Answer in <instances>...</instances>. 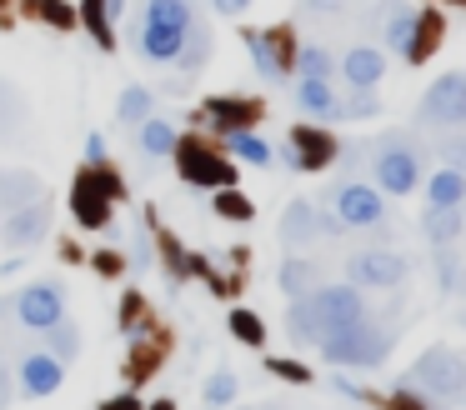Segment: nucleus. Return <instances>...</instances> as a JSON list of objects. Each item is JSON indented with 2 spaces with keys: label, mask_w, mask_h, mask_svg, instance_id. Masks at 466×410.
<instances>
[{
  "label": "nucleus",
  "mask_w": 466,
  "mask_h": 410,
  "mask_svg": "<svg viewBox=\"0 0 466 410\" xmlns=\"http://www.w3.org/2000/svg\"><path fill=\"white\" fill-rule=\"evenodd\" d=\"M291 75H316V80H336V55L326 45H301L291 55Z\"/></svg>",
  "instance_id": "32"
},
{
  "label": "nucleus",
  "mask_w": 466,
  "mask_h": 410,
  "mask_svg": "<svg viewBox=\"0 0 466 410\" xmlns=\"http://www.w3.org/2000/svg\"><path fill=\"white\" fill-rule=\"evenodd\" d=\"M236 370L231 365H216L211 375H206V385H201V405H231L236 400Z\"/></svg>",
  "instance_id": "34"
},
{
  "label": "nucleus",
  "mask_w": 466,
  "mask_h": 410,
  "mask_svg": "<svg viewBox=\"0 0 466 410\" xmlns=\"http://www.w3.org/2000/svg\"><path fill=\"white\" fill-rule=\"evenodd\" d=\"M61 380H66V360H56L51 350H25L21 365H15V385H21L25 395H35V400L56 395Z\"/></svg>",
  "instance_id": "17"
},
{
  "label": "nucleus",
  "mask_w": 466,
  "mask_h": 410,
  "mask_svg": "<svg viewBox=\"0 0 466 410\" xmlns=\"http://www.w3.org/2000/svg\"><path fill=\"white\" fill-rule=\"evenodd\" d=\"M461 325H466V315H461Z\"/></svg>",
  "instance_id": "54"
},
{
  "label": "nucleus",
  "mask_w": 466,
  "mask_h": 410,
  "mask_svg": "<svg viewBox=\"0 0 466 410\" xmlns=\"http://www.w3.org/2000/svg\"><path fill=\"white\" fill-rule=\"evenodd\" d=\"M386 45L406 60V65H421L426 45L441 40V15L436 10H411L406 0H386V25H381Z\"/></svg>",
  "instance_id": "7"
},
{
  "label": "nucleus",
  "mask_w": 466,
  "mask_h": 410,
  "mask_svg": "<svg viewBox=\"0 0 466 410\" xmlns=\"http://www.w3.org/2000/svg\"><path fill=\"white\" fill-rule=\"evenodd\" d=\"M156 265V235H151V220H136L131 225V270L141 275V270H151Z\"/></svg>",
  "instance_id": "36"
},
{
  "label": "nucleus",
  "mask_w": 466,
  "mask_h": 410,
  "mask_svg": "<svg viewBox=\"0 0 466 410\" xmlns=\"http://www.w3.org/2000/svg\"><path fill=\"white\" fill-rule=\"evenodd\" d=\"M0 315H11L25 330H46L66 315V290L56 280H35V285L15 290L11 300H0Z\"/></svg>",
  "instance_id": "10"
},
{
  "label": "nucleus",
  "mask_w": 466,
  "mask_h": 410,
  "mask_svg": "<svg viewBox=\"0 0 466 410\" xmlns=\"http://www.w3.org/2000/svg\"><path fill=\"white\" fill-rule=\"evenodd\" d=\"M371 185L381 190V195H411L416 185H421V145H416L406 130H386L381 140L371 145Z\"/></svg>",
  "instance_id": "4"
},
{
  "label": "nucleus",
  "mask_w": 466,
  "mask_h": 410,
  "mask_svg": "<svg viewBox=\"0 0 466 410\" xmlns=\"http://www.w3.org/2000/svg\"><path fill=\"white\" fill-rule=\"evenodd\" d=\"M166 360V340H151V345L131 350V360H126V380L131 385H141V380H151V370Z\"/></svg>",
  "instance_id": "35"
},
{
  "label": "nucleus",
  "mask_w": 466,
  "mask_h": 410,
  "mask_svg": "<svg viewBox=\"0 0 466 410\" xmlns=\"http://www.w3.org/2000/svg\"><path fill=\"white\" fill-rule=\"evenodd\" d=\"M41 195H46V185H41V175H35V170L0 165V215H5V210L31 205V200H41Z\"/></svg>",
  "instance_id": "20"
},
{
  "label": "nucleus",
  "mask_w": 466,
  "mask_h": 410,
  "mask_svg": "<svg viewBox=\"0 0 466 410\" xmlns=\"http://www.w3.org/2000/svg\"><path fill=\"white\" fill-rule=\"evenodd\" d=\"M106 15H111V20H126V0H106Z\"/></svg>",
  "instance_id": "51"
},
{
  "label": "nucleus",
  "mask_w": 466,
  "mask_h": 410,
  "mask_svg": "<svg viewBox=\"0 0 466 410\" xmlns=\"http://www.w3.org/2000/svg\"><path fill=\"white\" fill-rule=\"evenodd\" d=\"M331 390H336V395H346V400H361V405H371V390H366V385H356V380H346V375H331Z\"/></svg>",
  "instance_id": "45"
},
{
  "label": "nucleus",
  "mask_w": 466,
  "mask_h": 410,
  "mask_svg": "<svg viewBox=\"0 0 466 410\" xmlns=\"http://www.w3.org/2000/svg\"><path fill=\"white\" fill-rule=\"evenodd\" d=\"M266 370H271V375H281V380H291V385H306V380H311V370H306L301 360H281V355L266 360Z\"/></svg>",
  "instance_id": "42"
},
{
  "label": "nucleus",
  "mask_w": 466,
  "mask_h": 410,
  "mask_svg": "<svg viewBox=\"0 0 466 410\" xmlns=\"http://www.w3.org/2000/svg\"><path fill=\"white\" fill-rule=\"evenodd\" d=\"M211 210H216L221 220H251V215H256V210H251V200H246L236 185H221V190H211Z\"/></svg>",
  "instance_id": "38"
},
{
  "label": "nucleus",
  "mask_w": 466,
  "mask_h": 410,
  "mask_svg": "<svg viewBox=\"0 0 466 410\" xmlns=\"http://www.w3.org/2000/svg\"><path fill=\"white\" fill-rule=\"evenodd\" d=\"M121 195H126V185H121V175L111 170V160L86 165L81 175H76V185H71V215H76V225H81V230L111 225L116 200H121Z\"/></svg>",
  "instance_id": "6"
},
{
  "label": "nucleus",
  "mask_w": 466,
  "mask_h": 410,
  "mask_svg": "<svg viewBox=\"0 0 466 410\" xmlns=\"http://www.w3.org/2000/svg\"><path fill=\"white\" fill-rule=\"evenodd\" d=\"M336 75H341L346 85H381L386 55H381L376 45H351L341 60H336Z\"/></svg>",
  "instance_id": "19"
},
{
  "label": "nucleus",
  "mask_w": 466,
  "mask_h": 410,
  "mask_svg": "<svg viewBox=\"0 0 466 410\" xmlns=\"http://www.w3.org/2000/svg\"><path fill=\"white\" fill-rule=\"evenodd\" d=\"M436 160H441V165H451V170H461V175H466V135H446L441 145H436Z\"/></svg>",
  "instance_id": "41"
},
{
  "label": "nucleus",
  "mask_w": 466,
  "mask_h": 410,
  "mask_svg": "<svg viewBox=\"0 0 466 410\" xmlns=\"http://www.w3.org/2000/svg\"><path fill=\"white\" fill-rule=\"evenodd\" d=\"M406 385L426 395V405H446V400H466V355L451 345H426L406 370Z\"/></svg>",
  "instance_id": "5"
},
{
  "label": "nucleus",
  "mask_w": 466,
  "mask_h": 410,
  "mask_svg": "<svg viewBox=\"0 0 466 410\" xmlns=\"http://www.w3.org/2000/svg\"><path fill=\"white\" fill-rule=\"evenodd\" d=\"M276 235H281V245H286V250L311 245V240L321 235V225H316V205H311V200H291V205H286V215H281V225H276Z\"/></svg>",
  "instance_id": "22"
},
{
  "label": "nucleus",
  "mask_w": 466,
  "mask_h": 410,
  "mask_svg": "<svg viewBox=\"0 0 466 410\" xmlns=\"http://www.w3.org/2000/svg\"><path fill=\"white\" fill-rule=\"evenodd\" d=\"M326 205L341 215L346 230H376L386 220V195L366 180H341V185L326 190Z\"/></svg>",
  "instance_id": "13"
},
{
  "label": "nucleus",
  "mask_w": 466,
  "mask_h": 410,
  "mask_svg": "<svg viewBox=\"0 0 466 410\" xmlns=\"http://www.w3.org/2000/svg\"><path fill=\"white\" fill-rule=\"evenodd\" d=\"M136 150H141L146 160H166V155L176 150V125H171V120H161V115L151 110V115L136 125Z\"/></svg>",
  "instance_id": "24"
},
{
  "label": "nucleus",
  "mask_w": 466,
  "mask_h": 410,
  "mask_svg": "<svg viewBox=\"0 0 466 410\" xmlns=\"http://www.w3.org/2000/svg\"><path fill=\"white\" fill-rule=\"evenodd\" d=\"M141 405H146V400L136 395V390H126V395H111V400H106V410H141Z\"/></svg>",
  "instance_id": "49"
},
{
  "label": "nucleus",
  "mask_w": 466,
  "mask_h": 410,
  "mask_svg": "<svg viewBox=\"0 0 466 410\" xmlns=\"http://www.w3.org/2000/svg\"><path fill=\"white\" fill-rule=\"evenodd\" d=\"M76 25H86V35H91L106 55L116 50V20L106 15V0H81V5H76Z\"/></svg>",
  "instance_id": "28"
},
{
  "label": "nucleus",
  "mask_w": 466,
  "mask_h": 410,
  "mask_svg": "<svg viewBox=\"0 0 466 410\" xmlns=\"http://www.w3.org/2000/svg\"><path fill=\"white\" fill-rule=\"evenodd\" d=\"M466 230V215L461 205H426L421 215V235L431 240V245H456V235Z\"/></svg>",
  "instance_id": "25"
},
{
  "label": "nucleus",
  "mask_w": 466,
  "mask_h": 410,
  "mask_svg": "<svg viewBox=\"0 0 466 410\" xmlns=\"http://www.w3.org/2000/svg\"><path fill=\"white\" fill-rule=\"evenodd\" d=\"M151 110H156V95H151L146 85H126L121 100H116V120H121V125H131V130L141 125Z\"/></svg>",
  "instance_id": "33"
},
{
  "label": "nucleus",
  "mask_w": 466,
  "mask_h": 410,
  "mask_svg": "<svg viewBox=\"0 0 466 410\" xmlns=\"http://www.w3.org/2000/svg\"><path fill=\"white\" fill-rule=\"evenodd\" d=\"M211 5H216V15H246L251 0H211Z\"/></svg>",
  "instance_id": "50"
},
{
  "label": "nucleus",
  "mask_w": 466,
  "mask_h": 410,
  "mask_svg": "<svg viewBox=\"0 0 466 410\" xmlns=\"http://www.w3.org/2000/svg\"><path fill=\"white\" fill-rule=\"evenodd\" d=\"M11 400H15V370L0 365V405H11Z\"/></svg>",
  "instance_id": "48"
},
{
  "label": "nucleus",
  "mask_w": 466,
  "mask_h": 410,
  "mask_svg": "<svg viewBox=\"0 0 466 410\" xmlns=\"http://www.w3.org/2000/svg\"><path fill=\"white\" fill-rule=\"evenodd\" d=\"M461 215H466V200H461Z\"/></svg>",
  "instance_id": "53"
},
{
  "label": "nucleus",
  "mask_w": 466,
  "mask_h": 410,
  "mask_svg": "<svg viewBox=\"0 0 466 410\" xmlns=\"http://www.w3.org/2000/svg\"><path fill=\"white\" fill-rule=\"evenodd\" d=\"M221 145H226V155L231 160H246V165H256V170H266L276 160V150L266 145L261 135H256V125L251 130H231V135H221Z\"/></svg>",
  "instance_id": "27"
},
{
  "label": "nucleus",
  "mask_w": 466,
  "mask_h": 410,
  "mask_svg": "<svg viewBox=\"0 0 466 410\" xmlns=\"http://www.w3.org/2000/svg\"><path fill=\"white\" fill-rule=\"evenodd\" d=\"M176 175L196 190H221V185H236V160L226 150H216L211 140L201 135H176Z\"/></svg>",
  "instance_id": "8"
},
{
  "label": "nucleus",
  "mask_w": 466,
  "mask_h": 410,
  "mask_svg": "<svg viewBox=\"0 0 466 410\" xmlns=\"http://www.w3.org/2000/svg\"><path fill=\"white\" fill-rule=\"evenodd\" d=\"M41 335V350H51L56 360H66L71 365L76 355H81V330H76V320H56V325H46V330H35Z\"/></svg>",
  "instance_id": "30"
},
{
  "label": "nucleus",
  "mask_w": 466,
  "mask_h": 410,
  "mask_svg": "<svg viewBox=\"0 0 466 410\" xmlns=\"http://www.w3.org/2000/svg\"><path fill=\"white\" fill-rule=\"evenodd\" d=\"M316 350H321V360L336 370H376V365L391 360L396 330L381 325V320H371V315H361V320H351V325L326 330V335L316 340Z\"/></svg>",
  "instance_id": "2"
},
{
  "label": "nucleus",
  "mask_w": 466,
  "mask_h": 410,
  "mask_svg": "<svg viewBox=\"0 0 466 410\" xmlns=\"http://www.w3.org/2000/svg\"><path fill=\"white\" fill-rule=\"evenodd\" d=\"M296 110L306 120H321V125H336V85L316 75H296Z\"/></svg>",
  "instance_id": "18"
},
{
  "label": "nucleus",
  "mask_w": 466,
  "mask_h": 410,
  "mask_svg": "<svg viewBox=\"0 0 466 410\" xmlns=\"http://www.w3.org/2000/svg\"><path fill=\"white\" fill-rule=\"evenodd\" d=\"M51 215H56V205L46 195L31 200V205H21V210H5V215H0V245H5V250L41 245L46 230H51Z\"/></svg>",
  "instance_id": "15"
},
{
  "label": "nucleus",
  "mask_w": 466,
  "mask_h": 410,
  "mask_svg": "<svg viewBox=\"0 0 466 410\" xmlns=\"http://www.w3.org/2000/svg\"><path fill=\"white\" fill-rule=\"evenodd\" d=\"M361 315H371L361 285H351V280L326 285L321 280V285H311L306 295H291V305H286V335H291V345H316L326 330L351 325V320H361Z\"/></svg>",
  "instance_id": "1"
},
{
  "label": "nucleus",
  "mask_w": 466,
  "mask_h": 410,
  "mask_svg": "<svg viewBox=\"0 0 466 410\" xmlns=\"http://www.w3.org/2000/svg\"><path fill=\"white\" fill-rule=\"evenodd\" d=\"M371 115H381L376 85H351L346 95H336V120H371Z\"/></svg>",
  "instance_id": "31"
},
{
  "label": "nucleus",
  "mask_w": 466,
  "mask_h": 410,
  "mask_svg": "<svg viewBox=\"0 0 466 410\" xmlns=\"http://www.w3.org/2000/svg\"><path fill=\"white\" fill-rule=\"evenodd\" d=\"M336 155H341V140H336L321 120H316V125H296L291 135H286V145L276 150V160H281V165H291V170H301V175L326 170Z\"/></svg>",
  "instance_id": "11"
},
{
  "label": "nucleus",
  "mask_w": 466,
  "mask_h": 410,
  "mask_svg": "<svg viewBox=\"0 0 466 410\" xmlns=\"http://www.w3.org/2000/svg\"><path fill=\"white\" fill-rule=\"evenodd\" d=\"M81 155H86V165H101V160H111V145H106V135H101V130H91V135H86Z\"/></svg>",
  "instance_id": "43"
},
{
  "label": "nucleus",
  "mask_w": 466,
  "mask_h": 410,
  "mask_svg": "<svg viewBox=\"0 0 466 410\" xmlns=\"http://www.w3.org/2000/svg\"><path fill=\"white\" fill-rule=\"evenodd\" d=\"M25 10H31L35 20H46V25H56V30L76 25V5H66V0H25Z\"/></svg>",
  "instance_id": "40"
},
{
  "label": "nucleus",
  "mask_w": 466,
  "mask_h": 410,
  "mask_svg": "<svg viewBox=\"0 0 466 410\" xmlns=\"http://www.w3.org/2000/svg\"><path fill=\"white\" fill-rule=\"evenodd\" d=\"M25 120H31V100H25V90L15 85V80L0 75V140H15L25 130Z\"/></svg>",
  "instance_id": "23"
},
{
  "label": "nucleus",
  "mask_w": 466,
  "mask_h": 410,
  "mask_svg": "<svg viewBox=\"0 0 466 410\" xmlns=\"http://www.w3.org/2000/svg\"><path fill=\"white\" fill-rule=\"evenodd\" d=\"M416 125H466V70H446L426 85V95L416 100Z\"/></svg>",
  "instance_id": "9"
},
{
  "label": "nucleus",
  "mask_w": 466,
  "mask_h": 410,
  "mask_svg": "<svg viewBox=\"0 0 466 410\" xmlns=\"http://www.w3.org/2000/svg\"><path fill=\"white\" fill-rule=\"evenodd\" d=\"M226 325H231V335L241 340V345H261V340H266L261 315H256V310H246V305H236L231 315H226Z\"/></svg>",
  "instance_id": "39"
},
{
  "label": "nucleus",
  "mask_w": 466,
  "mask_h": 410,
  "mask_svg": "<svg viewBox=\"0 0 466 410\" xmlns=\"http://www.w3.org/2000/svg\"><path fill=\"white\" fill-rule=\"evenodd\" d=\"M276 285H281V295H306L311 285H321V265L311 255H286L276 265Z\"/></svg>",
  "instance_id": "26"
},
{
  "label": "nucleus",
  "mask_w": 466,
  "mask_h": 410,
  "mask_svg": "<svg viewBox=\"0 0 466 410\" xmlns=\"http://www.w3.org/2000/svg\"><path fill=\"white\" fill-rule=\"evenodd\" d=\"M136 320H141V295L131 290V295L121 300V330H126V335H131V325H136Z\"/></svg>",
  "instance_id": "46"
},
{
  "label": "nucleus",
  "mask_w": 466,
  "mask_h": 410,
  "mask_svg": "<svg viewBox=\"0 0 466 410\" xmlns=\"http://www.w3.org/2000/svg\"><path fill=\"white\" fill-rule=\"evenodd\" d=\"M201 120L211 125V135H231V130H251L261 120V100H246V95H211L201 105Z\"/></svg>",
  "instance_id": "16"
},
{
  "label": "nucleus",
  "mask_w": 466,
  "mask_h": 410,
  "mask_svg": "<svg viewBox=\"0 0 466 410\" xmlns=\"http://www.w3.org/2000/svg\"><path fill=\"white\" fill-rule=\"evenodd\" d=\"M306 10H316V15H346V10L366 5V0H301Z\"/></svg>",
  "instance_id": "44"
},
{
  "label": "nucleus",
  "mask_w": 466,
  "mask_h": 410,
  "mask_svg": "<svg viewBox=\"0 0 466 410\" xmlns=\"http://www.w3.org/2000/svg\"><path fill=\"white\" fill-rule=\"evenodd\" d=\"M431 265H436V285H441V295H456V290H461V255H456L451 245H436Z\"/></svg>",
  "instance_id": "37"
},
{
  "label": "nucleus",
  "mask_w": 466,
  "mask_h": 410,
  "mask_svg": "<svg viewBox=\"0 0 466 410\" xmlns=\"http://www.w3.org/2000/svg\"><path fill=\"white\" fill-rule=\"evenodd\" d=\"M121 250H101V255H96V270H101V275H121Z\"/></svg>",
  "instance_id": "47"
},
{
  "label": "nucleus",
  "mask_w": 466,
  "mask_h": 410,
  "mask_svg": "<svg viewBox=\"0 0 466 410\" xmlns=\"http://www.w3.org/2000/svg\"><path fill=\"white\" fill-rule=\"evenodd\" d=\"M5 5H11V0H0V10H5Z\"/></svg>",
  "instance_id": "52"
},
{
  "label": "nucleus",
  "mask_w": 466,
  "mask_h": 410,
  "mask_svg": "<svg viewBox=\"0 0 466 410\" xmlns=\"http://www.w3.org/2000/svg\"><path fill=\"white\" fill-rule=\"evenodd\" d=\"M246 50H251V65L256 75L266 80V85H286L291 80V40H286V30H246Z\"/></svg>",
  "instance_id": "14"
},
{
  "label": "nucleus",
  "mask_w": 466,
  "mask_h": 410,
  "mask_svg": "<svg viewBox=\"0 0 466 410\" xmlns=\"http://www.w3.org/2000/svg\"><path fill=\"white\" fill-rule=\"evenodd\" d=\"M406 275H411V260L391 245H371V250L346 255V280L361 290H396Z\"/></svg>",
  "instance_id": "12"
},
{
  "label": "nucleus",
  "mask_w": 466,
  "mask_h": 410,
  "mask_svg": "<svg viewBox=\"0 0 466 410\" xmlns=\"http://www.w3.org/2000/svg\"><path fill=\"white\" fill-rule=\"evenodd\" d=\"M206 60H211V25H206L201 15L191 20V30H186V40H181V50H176V60L171 65L181 70V80H196L206 70Z\"/></svg>",
  "instance_id": "21"
},
{
  "label": "nucleus",
  "mask_w": 466,
  "mask_h": 410,
  "mask_svg": "<svg viewBox=\"0 0 466 410\" xmlns=\"http://www.w3.org/2000/svg\"><path fill=\"white\" fill-rule=\"evenodd\" d=\"M196 20V5L191 0H146L141 10V30H136V45L151 65H171L176 50H181L186 30Z\"/></svg>",
  "instance_id": "3"
},
{
  "label": "nucleus",
  "mask_w": 466,
  "mask_h": 410,
  "mask_svg": "<svg viewBox=\"0 0 466 410\" xmlns=\"http://www.w3.org/2000/svg\"><path fill=\"white\" fill-rule=\"evenodd\" d=\"M421 185H426L431 205H461L466 200V175L451 165H436V175H421Z\"/></svg>",
  "instance_id": "29"
}]
</instances>
